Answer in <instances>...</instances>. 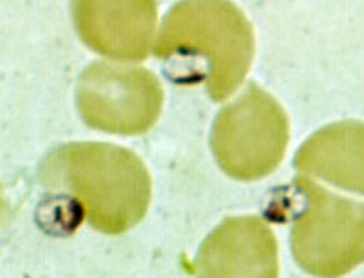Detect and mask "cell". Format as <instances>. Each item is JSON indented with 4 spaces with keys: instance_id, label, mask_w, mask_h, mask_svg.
Listing matches in <instances>:
<instances>
[{
    "instance_id": "obj_8",
    "label": "cell",
    "mask_w": 364,
    "mask_h": 278,
    "mask_svg": "<svg viewBox=\"0 0 364 278\" xmlns=\"http://www.w3.org/2000/svg\"><path fill=\"white\" fill-rule=\"evenodd\" d=\"M299 170L341 187L363 191V126L344 122L314 133L296 155Z\"/></svg>"
},
{
    "instance_id": "obj_9",
    "label": "cell",
    "mask_w": 364,
    "mask_h": 278,
    "mask_svg": "<svg viewBox=\"0 0 364 278\" xmlns=\"http://www.w3.org/2000/svg\"><path fill=\"white\" fill-rule=\"evenodd\" d=\"M85 207L77 196L67 191H50L42 196L36 208V223L52 237H69L82 225Z\"/></svg>"
},
{
    "instance_id": "obj_4",
    "label": "cell",
    "mask_w": 364,
    "mask_h": 278,
    "mask_svg": "<svg viewBox=\"0 0 364 278\" xmlns=\"http://www.w3.org/2000/svg\"><path fill=\"white\" fill-rule=\"evenodd\" d=\"M298 205L291 235L296 262L311 275H346L363 260V208L326 191L308 179H296Z\"/></svg>"
},
{
    "instance_id": "obj_5",
    "label": "cell",
    "mask_w": 364,
    "mask_h": 278,
    "mask_svg": "<svg viewBox=\"0 0 364 278\" xmlns=\"http://www.w3.org/2000/svg\"><path fill=\"white\" fill-rule=\"evenodd\" d=\"M162 89L152 72L119 62H95L80 75L75 104L84 122L97 130L137 135L154 126Z\"/></svg>"
},
{
    "instance_id": "obj_3",
    "label": "cell",
    "mask_w": 364,
    "mask_h": 278,
    "mask_svg": "<svg viewBox=\"0 0 364 278\" xmlns=\"http://www.w3.org/2000/svg\"><path fill=\"white\" fill-rule=\"evenodd\" d=\"M287 143L289 121L284 109L256 84L219 112L210 133V147L221 169L244 182L274 172Z\"/></svg>"
},
{
    "instance_id": "obj_7",
    "label": "cell",
    "mask_w": 364,
    "mask_h": 278,
    "mask_svg": "<svg viewBox=\"0 0 364 278\" xmlns=\"http://www.w3.org/2000/svg\"><path fill=\"white\" fill-rule=\"evenodd\" d=\"M194 275L277 277V242L257 218H228L200 247Z\"/></svg>"
},
{
    "instance_id": "obj_1",
    "label": "cell",
    "mask_w": 364,
    "mask_h": 278,
    "mask_svg": "<svg viewBox=\"0 0 364 278\" xmlns=\"http://www.w3.org/2000/svg\"><path fill=\"white\" fill-rule=\"evenodd\" d=\"M154 52L171 82L205 84L221 102L251 69L252 27L231 2H182L166 16Z\"/></svg>"
},
{
    "instance_id": "obj_2",
    "label": "cell",
    "mask_w": 364,
    "mask_h": 278,
    "mask_svg": "<svg viewBox=\"0 0 364 278\" xmlns=\"http://www.w3.org/2000/svg\"><path fill=\"white\" fill-rule=\"evenodd\" d=\"M42 185L77 196L89 223L107 235L137 225L151 204V175L127 148L97 142L67 143L49 153Z\"/></svg>"
},
{
    "instance_id": "obj_6",
    "label": "cell",
    "mask_w": 364,
    "mask_h": 278,
    "mask_svg": "<svg viewBox=\"0 0 364 278\" xmlns=\"http://www.w3.org/2000/svg\"><path fill=\"white\" fill-rule=\"evenodd\" d=\"M157 21L156 2H77L74 22L90 49L114 60L149 55Z\"/></svg>"
}]
</instances>
